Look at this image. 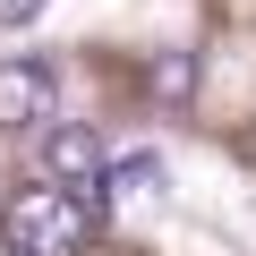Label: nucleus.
<instances>
[{
	"label": "nucleus",
	"instance_id": "nucleus-1",
	"mask_svg": "<svg viewBox=\"0 0 256 256\" xmlns=\"http://www.w3.org/2000/svg\"><path fill=\"white\" fill-rule=\"evenodd\" d=\"M102 214H111L102 180L94 188H18L0 214V239H9V256H77L102 230Z\"/></svg>",
	"mask_w": 256,
	"mask_h": 256
},
{
	"label": "nucleus",
	"instance_id": "nucleus-2",
	"mask_svg": "<svg viewBox=\"0 0 256 256\" xmlns=\"http://www.w3.org/2000/svg\"><path fill=\"white\" fill-rule=\"evenodd\" d=\"M60 120V77L43 60H0V128H18V137H43V128Z\"/></svg>",
	"mask_w": 256,
	"mask_h": 256
},
{
	"label": "nucleus",
	"instance_id": "nucleus-3",
	"mask_svg": "<svg viewBox=\"0 0 256 256\" xmlns=\"http://www.w3.org/2000/svg\"><path fill=\"white\" fill-rule=\"evenodd\" d=\"M34 146H43L52 188H94V180H102V162H111V154H102V137H94V128H77V120H52Z\"/></svg>",
	"mask_w": 256,
	"mask_h": 256
},
{
	"label": "nucleus",
	"instance_id": "nucleus-4",
	"mask_svg": "<svg viewBox=\"0 0 256 256\" xmlns=\"http://www.w3.org/2000/svg\"><path fill=\"white\" fill-rule=\"evenodd\" d=\"M146 86H154V102H188L196 94V52H154V68H146Z\"/></svg>",
	"mask_w": 256,
	"mask_h": 256
},
{
	"label": "nucleus",
	"instance_id": "nucleus-5",
	"mask_svg": "<svg viewBox=\"0 0 256 256\" xmlns=\"http://www.w3.org/2000/svg\"><path fill=\"white\" fill-rule=\"evenodd\" d=\"M120 188H162V154H154V146H137V154L102 162V196H120Z\"/></svg>",
	"mask_w": 256,
	"mask_h": 256
},
{
	"label": "nucleus",
	"instance_id": "nucleus-6",
	"mask_svg": "<svg viewBox=\"0 0 256 256\" xmlns=\"http://www.w3.org/2000/svg\"><path fill=\"white\" fill-rule=\"evenodd\" d=\"M43 9H52V0H0V26H34Z\"/></svg>",
	"mask_w": 256,
	"mask_h": 256
}]
</instances>
